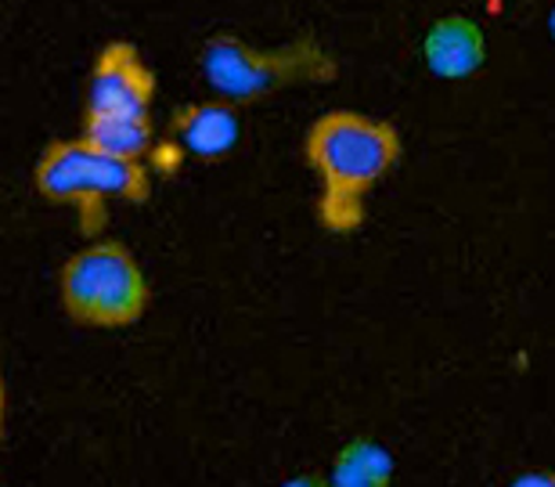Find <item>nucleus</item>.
<instances>
[{"mask_svg":"<svg viewBox=\"0 0 555 487\" xmlns=\"http://www.w3.org/2000/svg\"><path fill=\"white\" fill-rule=\"evenodd\" d=\"M393 124L353 108L318 116L304 138V159L318 177V220L328 235H353L369 214V195L401 163Z\"/></svg>","mask_w":555,"mask_h":487,"instance_id":"nucleus-1","label":"nucleus"},{"mask_svg":"<svg viewBox=\"0 0 555 487\" xmlns=\"http://www.w3.org/2000/svg\"><path fill=\"white\" fill-rule=\"evenodd\" d=\"M198 73L220 102L253 105L288 87L332 84L339 76V62L314 37H299L282 48H253L242 37L217 33L198 51Z\"/></svg>","mask_w":555,"mask_h":487,"instance_id":"nucleus-2","label":"nucleus"},{"mask_svg":"<svg viewBox=\"0 0 555 487\" xmlns=\"http://www.w3.org/2000/svg\"><path fill=\"white\" fill-rule=\"evenodd\" d=\"M33 188L51 206H76L87 235H98L108 220V198L144 206L152 198L149 163H119L98 156L80 138H54L33 166Z\"/></svg>","mask_w":555,"mask_h":487,"instance_id":"nucleus-3","label":"nucleus"},{"mask_svg":"<svg viewBox=\"0 0 555 487\" xmlns=\"http://www.w3.org/2000/svg\"><path fill=\"white\" fill-rule=\"evenodd\" d=\"M59 304L83 329H130L149 315L152 290L134 249L119 239H102L62 264Z\"/></svg>","mask_w":555,"mask_h":487,"instance_id":"nucleus-4","label":"nucleus"},{"mask_svg":"<svg viewBox=\"0 0 555 487\" xmlns=\"http://www.w3.org/2000/svg\"><path fill=\"white\" fill-rule=\"evenodd\" d=\"M159 80L144 62L138 43L113 40L98 51L87 76V105L83 113H113V116H144L152 113Z\"/></svg>","mask_w":555,"mask_h":487,"instance_id":"nucleus-5","label":"nucleus"},{"mask_svg":"<svg viewBox=\"0 0 555 487\" xmlns=\"http://www.w3.org/2000/svg\"><path fill=\"white\" fill-rule=\"evenodd\" d=\"M242 138L238 105L231 102H188L173 108L166 119V145H173L181 156H195L203 163H217L235 152Z\"/></svg>","mask_w":555,"mask_h":487,"instance_id":"nucleus-6","label":"nucleus"},{"mask_svg":"<svg viewBox=\"0 0 555 487\" xmlns=\"http://www.w3.org/2000/svg\"><path fill=\"white\" fill-rule=\"evenodd\" d=\"M422 62L440 80H469L487 62V37L469 15H443L426 29Z\"/></svg>","mask_w":555,"mask_h":487,"instance_id":"nucleus-7","label":"nucleus"},{"mask_svg":"<svg viewBox=\"0 0 555 487\" xmlns=\"http://www.w3.org/2000/svg\"><path fill=\"white\" fill-rule=\"evenodd\" d=\"M80 141L98 156L119 163H144L155 149L152 113L144 116H113V113H83Z\"/></svg>","mask_w":555,"mask_h":487,"instance_id":"nucleus-8","label":"nucleus"},{"mask_svg":"<svg viewBox=\"0 0 555 487\" xmlns=\"http://www.w3.org/2000/svg\"><path fill=\"white\" fill-rule=\"evenodd\" d=\"M393 456L379 440L353 437L339 448L336 462L328 470V487H390L393 484Z\"/></svg>","mask_w":555,"mask_h":487,"instance_id":"nucleus-9","label":"nucleus"},{"mask_svg":"<svg viewBox=\"0 0 555 487\" xmlns=\"http://www.w3.org/2000/svg\"><path fill=\"white\" fill-rule=\"evenodd\" d=\"M505 487H555V473L552 470H527L508 480Z\"/></svg>","mask_w":555,"mask_h":487,"instance_id":"nucleus-10","label":"nucleus"},{"mask_svg":"<svg viewBox=\"0 0 555 487\" xmlns=\"http://www.w3.org/2000/svg\"><path fill=\"white\" fill-rule=\"evenodd\" d=\"M282 487H328V480L321 477V473H304V477H293V480H285Z\"/></svg>","mask_w":555,"mask_h":487,"instance_id":"nucleus-11","label":"nucleus"},{"mask_svg":"<svg viewBox=\"0 0 555 487\" xmlns=\"http://www.w3.org/2000/svg\"><path fill=\"white\" fill-rule=\"evenodd\" d=\"M4 426H8V383L0 372V448H4Z\"/></svg>","mask_w":555,"mask_h":487,"instance_id":"nucleus-12","label":"nucleus"}]
</instances>
